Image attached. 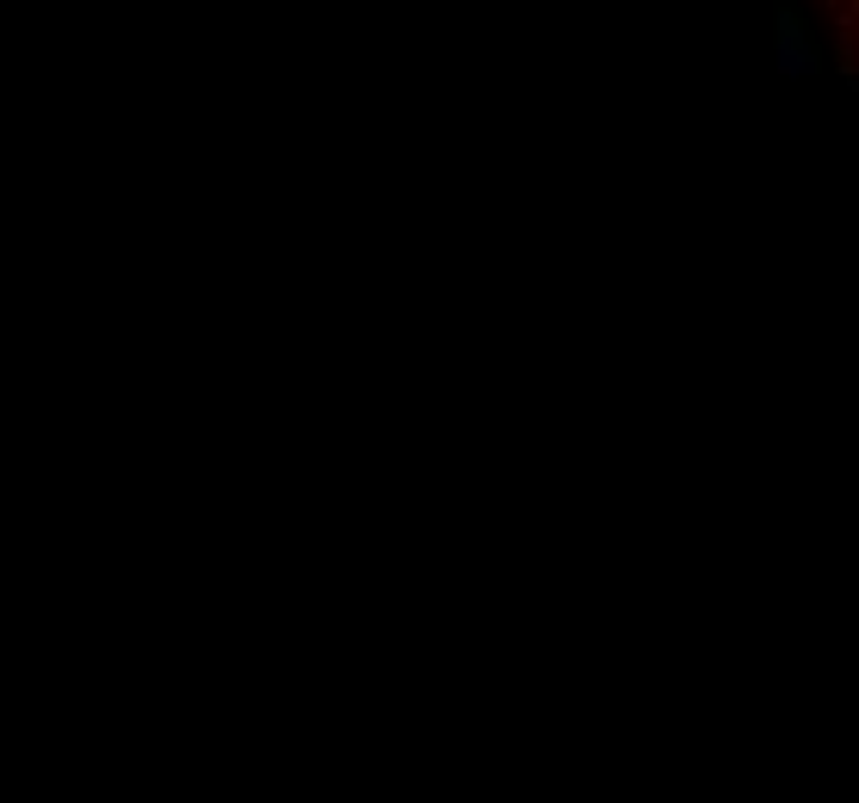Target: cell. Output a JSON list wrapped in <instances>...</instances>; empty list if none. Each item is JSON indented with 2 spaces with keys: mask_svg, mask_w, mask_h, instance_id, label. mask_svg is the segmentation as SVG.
I'll return each instance as SVG.
<instances>
[{
  "mask_svg": "<svg viewBox=\"0 0 859 803\" xmlns=\"http://www.w3.org/2000/svg\"><path fill=\"white\" fill-rule=\"evenodd\" d=\"M780 75L785 81L817 75V50H810V38L798 32V13H791V7L780 13Z\"/></svg>",
  "mask_w": 859,
  "mask_h": 803,
  "instance_id": "cell-1",
  "label": "cell"
}]
</instances>
